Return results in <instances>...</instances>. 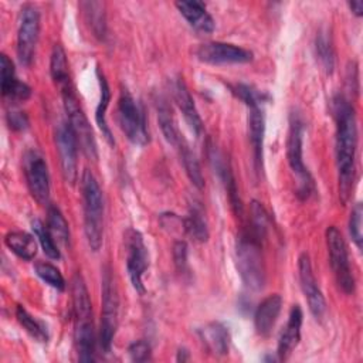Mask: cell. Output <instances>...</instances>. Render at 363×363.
<instances>
[{"label":"cell","instance_id":"ffe728a7","mask_svg":"<svg viewBox=\"0 0 363 363\" xmlns=\"http://www.w3.org/2000/svg\"><path fill=\"white\" fill-rule=\"evenodd\" d=\"M208 159L211 162V166H213L214 172L218 174V177L224 183V187L228 193L230 203H231L234 211L237 214H240L242 207H241V201H240V197H238V193H237L235 180H234V176H233V172H231L228 163L225 162L224 156L214 146L208 147Z\"/></svg>","mask_w":363,"mask_h":363},{"label":"cell","instance_id":"30bf717a","mask_svg":"<svg viewBox=\"0 0 363 363\" xmlns=\"http://www.w3.org/2000/svg\"><path fill=\"white\" fill-rule=\"evenodd\" d=\"M40 34V13L35 6L24 4L20 10L17 30V57L18 61L28 67L34 58L35 45Z\"/></svg>","mask_w":363,"mask_h":363},{"label":"cell","instance_id":"3957f363","mask_svg":"<svg viewBox=\"0 0 363 363\" xmlns=\"http://www.w3.org/2000/svg\"><path fill=\"white\" fill-rule=\"evenodd\" d=\"M81 191L85 237L91 250L98 251L104 241V196L98 180L88 169L81 176Z\"/></svg>","mask_w":363,"mask_h":363},{"label":"cell","instance_id":"5b68a950","mask_svg":"<svg viewBox=\"0 0 363 363\" xmlns=\"http://www.w3.org/2000/svg\"><path fill=\"white\" fill-rule=\"evenodd\" d=\"M303 123L298 115L292 113L289 119V130L286 138V159L291 172L296 177V196L299 200H308L315 190L313 179L303 163L302 155Z\"/></svg>","mask_w":363,"mask_h":363},{"label":"cell","instance_id":"74e56055","mask_svg":"<svg viewBox=\"0 0 363 363\" xmlns=\"http://www.w3.org/2000/svg\"><path fill=\"white\" fill-rule=\"evenodd\" d=\"M0 67H1L0 86H1V92H4L17 81V77L14 71V64L6 54H1L0 57Z\"/></svg>","mask_w":363,"mask_h":363},{"label":"cell","instance_id":"d4e9b609","mask_svg":"<svg viewBox=\"0 0 363 363\" xmlns=\"http://www.w3.org/2000/svg\"><path fill=\"white\" fill-rule=\"evenodd\" d=\"M156 109H157V122H159V126L162 129V133H163L164 139L169 143L177 146L183 138L180 136V132L176 126V121L173 118L172 108L169 106L166 99L159 98L156 101Z\"/></svg>","mask_w":363,"mask_h":363},{"label":"cell","instance_id":"5bb4252c","mask_svg":"<svg viewBox=\"0 0 363 363\" xmlns=\"http://www.w3.org/2000/svg\"><path fill=\"white\" fill-rule=\"evenodd\" d=\"M196 57L207 64H245L252 61L254 54L235 44L213 41L199 45Z\"/></svg>","mask_w":363,"mask_h":363},{"label":"cell","instance_id":"d6986e66","mask_svg":"<svg viewBox=\"0 0 363 363\" xmlns=\"http://www.w3.org/2000/svg\"><path fill=\"white\" fill-rule=\"evenodd\" d=\"M281 306H282V298L278 294L268 295L257 306V311L254 313V325H255L257 333L259 336L267 337L271 333V330L279 316Z\"/></svg>","mask_w":363,"mask_h":363},{"label":"cell","instance_id":"7402d4cb","mask_svg":"<svg viewBox=\"0 0 363 363\" xmlns=\"http://www.w3.org/2000/svg\"><path fill=\"white\" fill-rule=\"evenodd\" d=\"M265 133L264 113L259 105L248 106V136L254 152V160L257 167H262V145Z\"/></svg>","mask_w":363,"mask_h":363},{"label":"cell","instance_id":"7c38bea8","mask_svg":"<svg viewBox=\"0 0 363 363\" xmlns=\"http://www.w3.org/2000/svg\"><path fill=\"white\" fill-rule=\"evenodd\" d=\"M24 174L33 199L38 204L47 206L50 203V174L47 163L38 152L30 150L26 153Z\"/></svg>","mask_w":363,"mask_h":363},{"label":"cell","instance_id":"6da1fadb","mask_svg":"<svg viewBox=\"0 0 363 363\" xmlns=\"http://www.w3.org/2000/svg\"><path fill=\"white\" fill-rule=\"evenodd\" d=\"M332 112L336 122V166L339 179V197L342 203L350 199L356 169L357 126L356 115L350 102L343 95L332 101Z\"/></svg>","mask_w":363,"mask_h":363},{"label":"cell","instance_id":"44dd1931","mask_svg":"<svg viewBox=\"0 0 363 363\" xmlns=\"http://www.w3.org/2000/svg\"><path fill=\"white\" fill-rule=\"evenodd\" d=\"M199 336L206 349L214 356H224L228 353L230 333L220 322H210L199 329Z\"/></svg>","mask_w":363,"mask_h":363},{"label":"cell","instance_id":"9a60e30c","mask_svg":"<svg viewBox=\"0 0 363 363\" xmlns=\"http://www.w3.org/2000/svg\"><path fill=\"white\" fill-rule=\"evenodd\" d=\"M298 275L302 292L308 301L309 311L316 319H322L326 312V302L323 294L320 292L316 278L312 271L311 258L306 252H302L298 258Z\"/></svg>","mask_w":363,"mask_h":363},{"label":"cell","instance_id":"f35d334b","mask_svg":"<svg viewBox=\"0 0 363 363\" xmlns=\"http://www.w3.org/2000/svg\"><path fill=\"white\" fill-rule=\"evenodd\" d=\"M187 244L184 241H176L173 244V261L174 267L180 274H187L189 262H187Z\"/></svg>","mask_w":363,"mask_h":363},{"label":"cell","instance_id":"484cf974","mask_svg":"<svg viewBox=\"0 0 363 363\" xmlns=\"http://www.w3.org/2000/svg\"><path fill=\"white\" fill-rule=\"evenodd\" d=\"M315 54L326 74H332L335 69V48L332 37L328 30H320L315 38Z\"/></svg>","mask_w":363,"mask_h":363},{"label":"cell","instance_id":"8fae6325","mask_svg":"<svg viewBox=\"0 0 363 363\" xmlns=\"http://www.w3.org/2000/svg\"><path fill=\"white\" fill-rule=\"evenodd\" d=\"M126 250V269L132 286L140 295L145 294L143 274L149 265V255L142 234L135 228H128L123 234Z\"/></svg>","mask_w":363,"mask_h":363},{"label":"cell","instance_id":"b9f144b4","mask_svg":"<svg viewBox=\"0 0 363 363\" xmlns=\"http://www.w3.org/2000/svg\"><path fill=\"white\" fill-rule=\"evenodd\" d=\"M349 7H350L352 13H353L356 17H360V16L363 14V1H362V0L349 1Z\"/></svg>","mask_w":363,"mask_h":363},{"label":"cell","instance_id":"4316f807","mask_svg":"<svg viewBox=\"0 0 363 363\" xmlns=\"http://www.w3.org/2000/svg\"><path fill=\"white\" fill-rule=\"evenodd\" d=\"M50 72H51L52 81L58 85V88L72 84L69 77V69H68L67 54L61 44H55L52 47L51 60H50Z\"/></svg>","mask_w":363,"mask_h":363},{"label":"cell","instance_id":"d590c367","mask_svg":"<svg viewBox=\"0 0 363 363\" xmlns=\"http://www.w3.org/2000/svg\"><path fill=\"white\" fill-rule=\"evenodd\" d=\"M231 92L241 99L247 106H252V105H259L261 102H264L268 95L264 94L262 91H258L257 88L248 85V84H234L230 85Z\"/></svg>","mask_w":363,"mask_h":363},{"label":"cell","instance_id":"cb8c5ba5","mask_svg":"<svg viewBox=\"0 0 363 363\" xmlns=\"http://www.w3.org/2000/svg\"><path fill=\"white\" fill-rule=\"evenodd\" d=\"M4 242L7 248L17 257L30 261L37 254V242L31 234L24 231H11L6 234Z\"/></svg>","mask_w":363,"mask_h":363},{"label":"cell","instance_id":"2e32d148","mask_svg":"<svg viewBox=\"0 0 363 363\" xmlns=\"http://www.w3.org/2000/svg\"><path fill=\"white\" fill-rule=\"evenodd\" d=\"M302 320H303V313L301 306L294 305L289 312L288 322L278 340V349H277L278 360H286L289 354L294 352V349L298 346L301 340Z\"/></svg>","mask_w":363,"mask_h":363},{"label":"cell","instance_id":"7bdbcfd3","mask_svg":"<svg viewBox=\"0 0 363 363\" xmlns=\"http://www.w3.org/2000/svg\"><path fill=\"white\" fill-rule=\"evenodd\" d=\"M176 359H177V362H186V360L190 359V354H189V352L184 347H182V349H179Z\"/></svg>","mask_w":363,"mask_h":363},{"label":"cell","instance_id":"7a4b0ae2","mask_svg":"<svg viewBox=\"0 0 363 363\" xmlns=\"http://www.w3.org/2000/svg\"><path fill=\"white\" fill-rule=\"evenodd\" d=\"M72 315H74V340L78 359L92 362L95 359V330L92 320V305L85 281L79 272L72 278Z\"/></svg>","mask_w":363,"mask_h":363},{"label":"cell","instance_id":"8992f818","mask_svg":"<svg viewBox=\"0 0 363 363\" xmlns=\"http://www.w3.org/2000/svg\"><path fill=\"white\" fill-rule=\"evenodd\" d=\"M61 91V96H62V104H64V109L68 118V123L74 130V135L77 138L78 146L81 147V150L84 152V155L89 159H96L98 157V147H96V142L94 138V132L92 128L78 102L74 85H65L62 88H60Z\"/></svg>","mask_w":363,"mask_h":363},{"label":"cell","instance_id":"ab89813d","mask_svg":"<svg viewBox=\"0 0 363 363\" xmlns=\"http://www.w3.org/2000/svg\"><path fill=\"white\" fill-rule=\"evenodd\" d=\"M6 119H7V123H9L10 129H13L16 132L26 130L28 128V125H30L27 113L23 112V111H18V109L9 111L7 115H6Z\"/></svg>","mask_w":363,"mask_h":363},{"label":"cell","instance_id":"f546056e","mask_svg":"<svg viewBox=\"0 0 363 363\" xmlns=\"http://www.w3.org/2000/svg\"><path fill=\"white\" fill-rule=\"evenodd\" d=\"M81 9L85 14L86 23L98 38H104L105 35V10L104 3L101 1H82Z\"/></svg>","mask_w":363,"mask_h":363},{"label":"cell","instance_id":"8d00e7d4","mask_svg":"<svg viewBox=\"0 0 363 363\" xmlns=\"http://www.w3.org/2000/svg\"><path fill=\"white\" fill-rule=\"evenodd\" d=\"M362 216H363V207L360 203H357L352 211H350V218H349V231L352 235V240L354 241L357 248H362Z\"/></svg>","mask_w":363,"mask_h":363},{"label":"cell","instance_id":"52a82bcc","mask_svg":"<svg viewBox=\"0 0 363 363\" xmlns=\"http://www.w3.org/2000/svg\"><path fill=\"white\" fill-rule=\"evenodd\" d=\"M118 122L132 143L143 146L149 142L145 111L126 88H122L118 101Z\"/></svg>","mask_w":363,"mask_h":363},{"label":"cell","instance_id":"d6a6232c","mask_svg":"<svg viewBox=\"0 0 363 363\" xmlns=\"http://www.w3.org/2000/svg\"><path fill=\"white\" fill-rule=\"evenodd\" d=\"M31 227L34 231V235L37 237L44 254L51 258V259H60L61 258V252L55 244V240L52 238L50 230L40 221V220H33L31 221Z\"/></svg>","mask_w":363,"mask_h":363},{"label":"cell","instance_id":"e0dca14e","mask_svg":"<svg viewBox=\"0 0 363 363\" xmlns=\"http://www.w3.org/2000/svg\"><path fill=\"white\" fill-rule=\"evenodd\" d=\"M173 98H174L176 105L182 111V113H183L187 125L190 126V129L196 135H200L201 130H203V121L199 115V111L194 105L191 94H190L186 82L183 81V78H177L174 81V84H173Z\"/></svg>","mask_w":363,"mask_h":363},{"label":"cell","instance_id":"e575fe53","mask_svg":"<svg viewBox=\"0 0 363 363\" xmlns=\"http://www.w3.org/2000/svg\"><path fill=\"white\" fill-rule=\"evenodd\" d=\"M35 274L50 286L55 288L57 291H64L65 289V279L62 277V274L60 272V269L57 267H54L50 262H37L35 267Z\"/></svg>","mask_w":363,"mask_h":363},{"label":"cell","instance_id":"603a6c76","mask_svg":"<svg viewBox=\"0 0 363 363\" xmlns=\"http://www.w3.org/2000/svg\"><path fill=\"white\" fill-rule=\"evenodd\" d=\"M96 75H98V82H99V102L96 105V111H95V121L96 125L99 128V130L102 132V136L106 139V142L111 146H115V139L112 136L111 128L106 122V109L111 101V89L108 85V81L104 75V72H101V69H96Z\"/></svg>","mask_w":363,"mask_h":363},{"label":"cell","instance_id":"ac0fdd59","mask_svg":"<svg viewBox=\"0 0 363 363\" xmlns=\"http://www.w3.org/2000/svg\"><path fill=\"white\" fill-rule=\"evenodd\" d=\"M176 7L194 30L203 34H210L214 31L216 28L214 20L208 14V11L206 10V6L201 1L182 0V1H176Z\"/></svg>","mask_w":363,"mask_h":363},{"label":"cell","instance_id":"4dcf8cb0","mask_svg":"<svg viewBox=\"0 0 363 363\" xmlns=\"http://www.w3.org/2000/svg\"><path fill=\"white\" fill-rule=\"evenodd\" d=\"M47 228L50 230V233H51L54 240H57L58 242H61L64 245L69 244V227H68V223H67L65 217L62 216V213L60 211V208L55 207V206H50L48 207Z\"/></svg>","mask_w":363,"mask_h":363},{"label":"cell","instance_id":"277c9868","mask_svg":"<svg viewBox=\"0 0 363 363\" xmlns=\"http://www.w3.org/2000/svg\"><path fill=\"white\" fill-rule=\"evenodd\" d=\"M259 242L261 240L251 230L244 231L237 241V268L244 285L251 291H259L265 284V265Z\"/></svg>","mask_w":363,"mask_h":363},{"label":"cell","instance_id":"4fadbf2b","mask_svg":"<svg viewBox=\"0 0 363 363\" xmlns=\"http://www.w3.org/2000/svg\"><path fill=\"white\" fill-rule=\"evenodd\" d=\"M55 146L60 156L61 173L68 184H75L78 177L77 149L78 142L68 122H61L55 130Z\"/></svg>","mask_w":363,"mask_h":363},{"label":"cell","instance_id":"60d3db41","mask_svg":"<svg viewBox=\"0 0 363 363\" xmlns=\"http://www.w3.org/2000/svg\"><path fill=\"white\" fill-rule=\"evenodd\" d=\"M128 353L133 362H146L150 359V346L145 340H135L128 347Z\"/></svg>","mask_w":363,"mask_h":363},{"label":"cell","instance_id":"f1b7e54d","mask_svg":"<svg viewBox=\"0 0 363 363\" xmlns=\"http://www.w3.org/2000/svg\"><path fill=\"white\" fill-rule=\"evenodd\" d=\"M179 150H180V157L184 166V170L190 179V182L197 187V189H203L204 187V177L200 169V163L196 157V155L191 152V149L189 147V145L184 142V139L180 140V143L177 145Z\"/></svg>","mask_w":363,"mask_h":363},{"label":"cell","instance_id":"83f0119b","mask_svg":"<svg viewBox=\"0 0 363 363\" xmlns=\"http://www.w3.org/2000/svg\"><path fill=\"white\" fill-rule=\"evenodd\" d=\"M184 231L196 241L206 242L208 240V228L203 211L200 207L193 206L189 211V216L183 220Z\"/></svg>","mask_w":363,"mask_h":363},{"label":"cell","instance_id":"1f68e13d","mask_svg":"<svg viewBox=\"0 0 363 363\" xmlns=\"http://www.w3.org/2000/svg\"><path fill=\"white\" fill-rule=\"evenodd\" d=\"M16 318L18 320V323L24 328V330L34 337L37 342H47L48 340V332L45 329V326L35 319L33 315H30L27 312L26 308H23L21 305L17 306L16 309Z\"/></svg>","mask_w":363,"mask_h":363},{"label":"cell","instance_id":"9c48e42d","mask_svg":"<svg viewBox=\"0 0 363 363\" xmlns=\"http://www.w3.org/2000/svg\"><path fill=\"white\" fill-rule=\"evenodd\" d=\"M326 245L336 284L342 292L349 295L354 291V278L352 275L345 240L335 225H330L326 230Z\"/></svg>","mask_w":363,"mask_h":363},{"label":"cell","instance_id":"ba28073f","mask_svg":"<svg viewBox=\"0 0 363 363\" xmlns=\"http://www.w3.org/2000/svg\"><path fill=\"white\" fill-rule=\"evenodd\" d=\"M118 312H119V298L113 277L111 269L104 268L102 274V313H101V330L99 343L104 352H109L116 328H118Z\"/></svg>","mask_w":363,"mask_h":363},{"label":"cell","instance_id":"836d02e7","mask_svg":"<svg viewBox=\"0 0 363 363\" xmlns=\"http://www.w3.org/2000/svg\"><path fill=\"white\" fill-rule=\"evenodd\" d=\"M250 214H251V233L255 234L259 240L267 235L268 231V213L264 206L258 201H251L250 204Z\"/></svg>","mask_w":363,"mask_h":363}]
</instances>
